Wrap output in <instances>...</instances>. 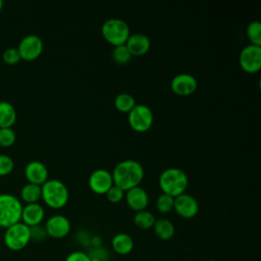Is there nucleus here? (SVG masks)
<instances>
[{
	"label": "nucleus",
	"mask_w": 261,
	"mask_h": 261,
	"mask_svg": "<svg viewBox=\"0 0 261 261\" xmlns=\"http://www.w3.org/2000/svg\"><path fill=\"white\" fill-rule=\"evenodd\" d=\"M135 98L127 93H120L114 99V106L120 112L128 113L135 107Z\"/></svg>",
	"instance_id": "nucleus-23"
},
{
	"label": "nucleus",
	"mask_w": 261,
	"mask_h": 261,
	"mask_svg": "<svg viewBox=\"0 0 261 261\" xmlns=\"http://www.w3.org/2000/svg\"><path fill=\"white\" fill-rule=\"evenodd\" d=\"M240 66L247 73H255L261 68V46L247 45L240 53Z\"/></svg>",
	"instance_id": "nucleus-8"
},
{
	"label": "nucleus",
	"mask_w": 261,
	"mask_h": 261,
	"mask_svg": "<svg viewBox=\"0 0 261 261\" xmlns=\"http://www.w3.org/2000/svg\"><path fill=\"white\" fill-rule=\"evenodd\" d=\"M111 175L113 185L126 192L141 184L144 177V168L136 160H123L115 165Z\"/></svg>",
	"instance_id": "nucleus-1"
},
{
	"label": "nucleus",
	"mask_w": 261,
	"mask_h": 261,
	"mask_svg": "<svg viewBox=\"0 0 261 261\" xmlns=\"http://www.w3.org/2000/svg\"><path fill=\"white\" fill-rule=\"evenodd\" d=\"M22 204L11 194H0V227L7 228L21 219Z\"/></svg>",
	"instance_id": "nucleus-4"
},
{
	"label": "nucleus",
	"mask_w": 261,
	"mask_h": 261,
	"mask_svg": "<svg viewBox=\"0 0 261 261\" xmlns=\"http://www.w3.org/2000/svg\"><path fill=\"white\" fill-rule=\"evenodd\" d=\"M14 168L13 159L5 154H0V176L9 174Z\"/></svg>",
	"instance_id": "nucleus-29"
},
{
	"label": "nucleus",
	"mask_w": 261,
	"mask_h": 261,
	"mask_svg": "<svg viewBox=\"0 0 261 261\" xmlns=\"http://www.w3.org/2000/svg\"><path fill=\"white\" fill-rule=\"evenodd\" d=\"M158 182L162 193L175 198L185 193L189 185V178L184 170L170 167L160 174Z\"/></svg>",
	"instance_id": "nucleus-2"
},
{
	"label": "nucleus",
	"mask_w": 261,
	"mask_h": 261,
	"mask_svg": "<svg viewBox=\"0 0 261 261\" xmlns=\"http://www.w3.org/2000/svg\"><path fill=\"white\" fill-rule=\"evenodd\" d=\"M102 246V239L99 236H92L90 247L91 248H98Z\"/></svg>",
	"instance_id": "nucleus-35"
},
{
	"label": "nucleus",
	"mask_w": 261,
	"mask_h": 261,
	"mask_svg": "<svg viewBox=\"0 0 261 261\" xmlns=\"http://www.w3.org/2000/svg\"><path fill=\"white\" fill-rule=\"evenodd\" d=\"M16 140V135L11 127L0 128V146L10 147L14 144Z\"/></svg>",
	"instance_id": "nucleus-28"
},
{
	"label": "nucleus",
	"mask_w": 261,
	"mask_h": 261,
	"mask_svg": "<svg viewBox=\"0 0 261 261\" xmlns=\"http://www.w3.org/2000/svg\"><path fill=\"white\" fill-rule=\"evenodd\" d=\"M2 59L5 63L9 65L16 64L20 60V55L18 53L17 48H14V47L7 48L2 54Z\"/></svg>",
	"instance_id": "nucleus-30"
},
{
	"label": "nucleus",
	"mask_w": 261,
	"mask_h": 261,
	"mask_svg": "<svg viewBox=\"0 0 261 261\" xmlns=\"http://www.w3.org/2000/svg\"><path fill=\"white\" fill-rule=\"evenodd\" d=\"M41 198L50 208L60 209L68 202V189L59 179H47L41 186Z\"/></svg>",
	"instance_id": "nucleus-3"
},
{
	"label": "nucleus",
	"mask_w": 261,
	"mask_h": 261,
	"mask_svg": "<svg viewBox=\"0 0 261 261\" xmlns=\"http://www.w3.org/2000/svg\"><path fill=\"white\" fill-rule=\"evenodd\" d=\"M112 186L113 179L111 172L106 169L98 168L89 176V187L96 194L104 195Z\"/></svg>",
	"instance_id": "nucleus-12"
},
{
	"label": "nucleus",
	"mask_w": 261,
	"mask_h": 261,
	"mask_svg": "<svg viewBox=\"0 0 261 261\" xmlns=\"http://www.w3.org/2000/svg\"><path fill=\"white\" fill-rule=\"evenodd\" d=\"M105 195H106L108 201L111 202V203H118L124 198V192L121 189H119L118 187H116L115 185H113L106 192Z\"/></svg>",
	"instance_id": "nucleus-31"
},
{
	"label": "nucleus",
	"mask_w": 261,
	"mask_h": 261,
	"mask_svg": "<svg viewBox=\"0 0 261 261\" xmlns=\"http://www.w3.org/2000/svg\"><path fill=\"white\" fill-rule=\"evenodd\" d=\"M2 6H3V2L0 0V11H1V9H2Z\"/></svg>",
	"instance_id": "nucleus-36"
},
{
	"label": "nucleus",
	"mask_w": 261,
	"mask_h": 261,
	"mask_svg": "<svg viewBox=\"0 0 261 261\" xmlns=\"http://www.w3.org/2000/svg\"><path fill=\"white\" fill-rule=\"evenodd\" d=\"M153 119L151 109L145 104H136L127 115L129 126L137 133L147 132L152 126Z\"/></svg>",
	"instance_id": "nucleus-7"
},
{
	"label": "nucleus",
	"mask_w": 261,
	"mask_h": 261,
	"mask_svg": "<svg viewBox=\"0 0 261 261\" xmlns=\"http://www.w3.org/2000/svg\"><path fill=\"white\" fill-rule=\"evenodd\" d=\"M91 261H108L110 258V253L103 246L98 248H89L87 252Z\"/></svg>",
	"instance_id": "nucleus-27"
},
{
	"label": "nucleus",
	"mask_w": 261,
	"mask_h": 261,
	"mask_svg": "<svg viewBox=\"0 0 261 261\" xmlns=\"http://www.w3.org/2000/svg\"><path fill=\"white\" fill-rule=\"evenodd\" d=\"M124 45L132 56H142L149 51L151 42L147 35L142 33H135L129 35Z\"/></svg>",
	"instance_id": "nucleus-14"
},
{
	"label": "nucleus",
	"mask_w": 261,
	"mask_h": 261,
	"mask_svg": "<svg viewBox=\"0 0 261 261\" xmlns=\"http://www.w3.org/2000/svg\"><path fill=\"white\" fill-rule=\"evenodd\" d=\"M247 38L251 42V45L261 46V23L258 20L251 21L246 30Z\"/></svg>",
	"instance_id": "nucleus-24"
},
{
	"label": "nucleus",
	"mask_w": 261,
	"mask_h": 261,
	"mask_svg": "<svg viewBox=\"0 0 261 261\" xmlns=\"http://www.w3.org/2000/svg\"><path fill=\"white\" fill-rule=\"evenodd\" d=\"M171 90L178 96H189L193 94L198 87V82L196 77L190 73H178L176 74L170 83Z\"/></svg>",
	"instance_id": "nucleus-13"
},
{
	"label": "nucleus",
	"mask_w": 261,
	"mask_h": 261,
	"mask_svg": "<svg viewBox=\"0 0 261 261\" xmlns=\"http://www.w3.org/2000/svg\"><path fill=\"white\" fill-rule=\"evenodd\" d=\"M44 227L48 237L53 239H63L70 231V222L64 215L56 214L47 219Z\"/></svg>",
	"instance_id": "nucleus-11"
},
{
	"label": "nucleus",
	"mask_w": 261,
	"mask_h": 261,
	"mask_svg": "<svg viewBox=\"0 0 261 261\" xmlns=\"http://www.w3.org/2000/svg\"><path fill=\"white\" fill-rule=\"evenodd\" d=\"M155 216L152 212L148 210H141L136 212L134 216V223L137 227L141 229H148L153 227L155 223Z\"/></svg>",
	"instance_id": "nucleus-22"
},
{
	"label": "nucleus",
	"mask_w": 261,
	"mask_h": 261,
	"mask_svg": "<svg viewBox=\"0 0 261 261\" xmlns=\"http://www.w3.org/2000/svg\"><path fill=\"white\" fill-rule=\"evenodd\" d=\"M45 217V210L39 203L27 204L22 207L21 212V222L29 227L39 225Z\"/></svg>",
	"instance_id": "nucleus-17"
},
{
	"label": "nucleus",
	"mask_w": 261,
	"mask_h": 261,
	"mask_svg": "<svg viewBox=\"0 0 261 261\" xmlns=\"http://www.w3.org/2000/svg\"><path fill=\"white\" fill-rule=\"evenodd\" d=\"M20 198L27 204L38 203L41 199V186L28 182L20 190Z\"/></svg>",
	"instance_id": "nucleus-21"
},
{
	"label": "nucleus",
	"mask_w": 261,
	"mask_h": 261,
	"mask_svg": "<svg viewBox=\"0 0 261 261\" xmlns=\"http://www.w3.org/2000/svg\"><path fill=\"white\" fill-rule=\"evenodd\" d=\"M125 201L127 206L135 210L136 212L145 210L149 203V196L145 189L141 188L140 186L129 189L125 192Z\"/></svg>",
	"instance_id": "nucleus-16"
},
{
	"label": "nucleus",
	"mask_w": 261,
	"mask_h": 261,
	"mask_svg": "<svg viewBox=\"0 0 261 261\" xmlns=\"http://www.w3.org/2000/svg\"><path fill=\"white\" fill-rule=\"evenodd\" d=\"M91 233L87 230H79L75 234V241L76 243L83 247V248H89L91 243Z\"/></svg>",
	"instance_id": "nucleus-33"
},
{
	"label": "nucleus",
	"mask_w": 261,
	"mask_h": 261,
	"mask_svg": "<svg viewBox=\"0 0 261 261\" xmlns=\"http://www.w3.org/2000/svg\"><path fill=\"white\" fill-rule=\"evenodd\" d=\"M24 176L29 182L42 186L48 179V169L41 161H31L24 167Z\"/></svg>",
	"instance_id": "nucleus-15"
},
{
	"label": "nucleus",
	"mask_w": 261,
	"mask_h": 261,
	"mask_svg": "<svg viewBox=\"0 0 261 261\" xmlns=\"http://www.w3.org/2000/svg\"><path fill=\"white\" fill-rule=\"evenodd\" d=\"M111 246L114 252L118 255H127L134 249V241L129 234L125 232H119L113 237Z\"/></svg>",
	"instance_id": "nucleus-18"
},
{
	"label": "nucleus",
	"mask_w": 261,
	"mask_h": 261,
	"mask_svg": "<svg viewBox=\"0 0 261 261\" xmlns=\"http://www.w3.org/2000/svg\"><path fill=\"white\" fill-rule=\"evenodd\" d=\"M17 50L20 59L33 61L41 55L43 51V41L37 35H28L20 40Z\"/></svg>",
	"instance_id": "nucleus-9"
},
{
	"label": "nucleus",
	"mask_w": 261,
	"mask_h": 261,
	"mask_svg": "<svg viewBox=\"0 0 261 261\" xmlns=\"http://www.w3.org/2000/svg\"><path fill=\"white\" fill-rule=\"evenodd\" d=\"M64 261H91V260L86 252L73 251L67 255Z\"/></svg>",
	"instance_id": "nucleus-34"
},
{
	"label": "nucleus",
	"mask_w": 261,
	"mask_h": 261,
	"mask_svg": "<svg viewBox=\"0 0 261 261\" xmlns=\"http://www.w3.org/2000/svg\"><path fill=\"white\" fill-rule=\"evenodd\" d=\"M173 210L182 218H193L199 212L198 201L189 194H181L174 198Z\"/></svg>",
	"instance_id": "nucleus-10"
},
{
	"label": "nucleus",
	"mask_w": 261,
	"mask_h": 261,
	"mask_svg": "<svg viewBox=\"0 0 261 261\" xmlns=\"http://www.w3.org/2000/svg\"><path fill=\"white\" fill-rule=\"evenodd\" d=\"M153 229L158 239L162 241L170 240L175 232L173 223L167 218H158L155 220Z\"/></svg>",
	"instance_id": "nucleus-19"
},
{
	"label": "nucleus",
	"mask_w": 261,
	"mask_h": 261,
	"mask_svg": "<svg viewBox=\"0 0 261 261\" xmlns=\"http://www.w3.org/2000/svg\"><path fill=\"white\" fill-rule=\"evenodd\" d=\"M16 120V110L7 101H0V128L11 127Z\"/></svg>",
	"instance_id": "nucleus-20"
},
{
	"label": "nucleus",
	"mask_w": 261,
	"mask_h": 261,
	"mask_svg": "<svg viewBox=\"0 0 261 261\" xmlns=\"http://www.w3.org/2000/svg\"><path fill=\"white\" fill-rule=\"evenodd\" d=\"M101 33L103 38L114 47L124 45L130 35L128 24L120 18H109L104 21Z\"/></svg>",
	"instance_id": "nucleus-5"
},
{
	"label": "nucleus",
	"mask_w": 261,
	"mask_h": 261,
	"mask_svg": "<svg viewBox=\"0 0 261 261\" xmlns=\"http://www.w3.org/2000/svg\"><path fill=\"white\" fill-rule=\"evenodd\" d=\"M3 240L6 248L10 251H21L31 242L30 227L19 221L5 228Z\"/></svg>",
	"instance_id": "nucleus-6"
},
{
	"label": "nucleus",
	"mask_w": 261,
	"mask_h": 261,
	"mask_svg": "<svg viewBox=\"0 0 261 261\" xmlns=\"http://www.w3.org/2000/svg\"><path fill=\"white\" fill-rule=\"evenodd\" d=\"M174 198L162 193L156 200V208L160 213L166 214L173 209Z\"/></svg>",
	"instance_id": "nucleus-26"
},
{
	"label": "nucleus",
	"mask_w": 261,
	"mask_h": 261,
	"mask_svg": "<svg viewBox=\"0 0 261 261\" xmlns=\"http://www.w3.org/2000/svg\"><path fill=\"white\" fill-rule=\"evenodd\" d=\"M111 57L114 62H116L117 64L123 65V64H126L132 59L133 56L128 52L125 45H120L113 48L111 52Z\"/></svg>",
	"instance_id": "nucleus-25"
},
{
	"label": "nucleus",
	"mask_w": 261,
	"mask_h": 261,
	"mask_svg": "<svg viewBox=\"0 0 261 261\" xmlns=\"http://www.w3.org/2000/svg\"><path fill=\"white\" fill-rule=\"evenodd\" d=\"M207 261H218V260H215V259H210V260H207Z\"/></svg>",
	"instance_id": "nucleus-37"
},
{
	"label": "nucleus",
	"mask_w": 261,
	"mask_h": 261,
	"mask_svg": "<svg viewBox=\"0 0 261 261\" xmlns=\"http://www.w3.org/2000/svg\"><path fill=\"white\" fill-rule=\"evenodd\" d=\"M30 233H31V241H34V242L44 241L48 237L45 227L42 226L41 224L30 227Z\"/></svg>",
	"instance_id": "nucleus-32"
}]
</instances>
